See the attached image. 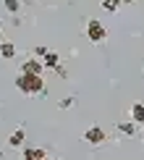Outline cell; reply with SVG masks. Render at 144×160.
I'll return each instance as SVG.
<instances>
[{
  "mask_svg": "<svg viewBox=\"0 0 144 160\" xmlns=\"http://www.w3.org/2000/svg\"><path fill=\"white\" fill-rule=\"evenodd\" d=\"M16 89L24 92V95H45V79L37 74H24L18 71L16 74Z\"/></svg>",
  "mask_w": 144,
  "mask_h": 160,
  "instance_id": "6da1fadb",
  "label": "cell"
},
{
  "mask_svg": "<svg viewBox=\"0 0 144 160\" xmlns=\"http://www.w3.org/2000/svg\"><path fill=\"white\" fill-rule=\"evenodd\" d=\"M87 37H89V42H94V45H100V42L108 39V29H105V24L100 18H89L87 21Z\"/></svg>",
  "mask_w": 144,
  "mask_h": 160,
  "instance_id": "7a4b0ae2",
  "label": "cell"
},
{
  "mask_svg": "<svg viewBox=\"0 0 144 160\" xmlns=\"http://www.w3.org/2000/svg\"><path fill=\"white\" fill-rule=\"evenodd\" d=\"M105 139H108V134L102 131V126H89L84 131V142H89V144H102Z\"/></svg>",
  "mask_w": 144,
  "mask_h": 160,
  "instance_id": "3957f363",
  "label": "cell"
},
{
  "mask_svg": "<svg viewBox=\"0 0 144 160\" xmlns=\"http://www.w3.org/2000/svg\"><path fill=\"white\" fill-rule=\"evenodd\" d=\"M21 71L24 74H37V76H42V71H45V63L39 61V58H26V61L21 63Z\"/></svg>",
  "mask_w": 144,
  "mask_h": 160,
  "instance_id": "277c9868",
  "label": "cell"
},
{
  "mask_svg": "<svg viewBox=\"0 0 144 160\" xmlns=\"http://www.w3.org/2000/svg\"><path fill=\"white\" fill-rule=\"evenodd\" d=\"M21 160H52V158H47V152L39 150V147H24Z\"/></svg>",
  "mask_w": 144,
  "mask_h": 160,
  "instance_id": "5b68a950",
  "label": "cell"
},
{
  "mask_svg": "<svg viewBox=\"0 0 144 160\" xmlns=\"http://www.w3.org/2000/svg\"><path fill=\"white\" fill-rule=\"evenodd\" d=\"M131 121L136 126H144V102H134L131 105Z\"/></svg>",
  "mask_w": 144,
  "mask_h": 160,
  "instance_id": "8992f818",
  "label": "cell"
},
{
  "mask_svg": "<svg viewBox=\"0 0 144 160\" xmlns=\"http://www.w3.org/2000/svg\"><path fill=\"white\" fill-rule=\"evenodd\" d=\"M42 63H45V68H52V71H55L58 66H60V55H58V52H52V50H47V55L42 58Z\"/></svg>",
  "mask_w": 144,
  "mask_h": 160,
  "instance_id": "52a82bcc",
  "label": "cell"
},
{
  "mask_svg": "<svg viewBox=\"0 0 144 160\" xmlns=\"http://www.w3.org/2000/svg\"><path fill=\"white\" fill-rule=\"evenodd\" d=\"M24 139H26L24 129H16V131H13V134L8 137V147H13V150H16V147H21V144H24Z\"/></svg>",
  "mask_w": 144,
  "mask_h": 160,
  "instance_id": "ba28073f",
  "label": "cell"
},
{
  "mask_svg": "<svg viewBox=\"0 0 144 160\" xmlns=\"http://www.w3.org/2000/svg\"><path fill=\"white\" fill-rule=\"evenodd\" d=\"M0 58H5V61L16 58V45L13 42H0Z\"/></svg>",
  "mask_w": 144,
  "mask_h": 160,
  "instance_id": "9c48e42d",
  "label": "cell"
},
{
  "mask_svg": "<svg viewBox=\"0 0 144 160\" xmlns=\"http://www.w3.org/2000/svg\"><path fill=\"white\" fill-rule=\"evenodd\" d=\"M118 131H121L123 137H134L136 134V123L134 121H121L118 123Z\"/></svg>",
  "mask_w": 144,
  "mask_h": 160,
  "instance_id": "30bf717a",
  "label": "cell"
},
{
  "mask_svg": "<svg viewBox=\"0 0 144 160\" xmlns=\"http://www.w3.org/2000/svg\"><path fill=\"white\" fill-rule=\"evenodd\" d=\"M3 8L8 11V13H13V16H16V13L21 11V0H3Z\"/></svg>",
  "mask_w": 144,
  "mask_h": 160,
  "instance_id": "8fae6325",
  "label": "cell"
},
{
  "mask_svg": "<svg viewBox=\"0 0 144 160\" xmlns=\"http://www.w3.org/2000/svg\"><path fill=\"white\" fill-rule=\"evenodd\" d=\"M102 11H108V13H115L118 8H121V0H102Z\"/></svg>",
  "mask_w": 144,
  "mask_h": 160,
  "instance_id": "7c38bea8",
  "label": "cell"
},
{
  "mask_svg": "<svg viewBox=\"0 0 144 160\" xmlns=\"http://www.w3.org/2000/svg\"><path fill=\"white\" fill-rule=\"evenodd\" d=\"M74 102H76L74 97H65V100H60V110H68V108H74Z\"/></svg>",
  "mask_w": 144,
  "mask_h": 160,
  "instance_id": "4fadbf2b",
  "label": "cell"
},
{
  "mask_svg": "<svg viewBox=\"0 0 144 160\" xmlns=\"http://www.w3.org/2000/svg\"><path fill=\"white\" fill-rule=\"evenodd\" d=\"M45 55H47V48H42V45H39V48H34V58H39V61H42Z\"/></svg>",
  "mask_w": 144,
  "mask_h": 160,
  "instance_id": "5bb4252c",
  "label": "cell"
},
{
  "mask_svg": "<svg viewBox=\"0 0 144 160\" xmlns=\"http://www.w3.org/2000/svg\"><path fill=\"white\" fill-rule=\"evenodd\" d=\"M131 3H134V0H121V5H131Z\"/></svg>",
  "mask_w": 144,
  "mask_h": 160,
  "instance_id": "9a60e30c",
  "label": "cell"
},
{
  "mask_svg": "<svg viewBox=\"0 0 144 160\" xmlns=\"http://www.w3.org/2000/svg\"><path fill=\"white\" fill-rule=\"evenodd\" d=\"M142 142H144V134H142Z\"/></svg>",
  "mask_w": 144,
  "mask_h": 160,
  "instance_id": "2e32d148",
  "label": "cell"
},
{
  "mask_svg": "<svg viewBox=\"0 0 144 160\" xmlns=\"http://www.w3.org/2000/svg\"><path fill=\"white\" fill-rule=\"evenodd\" d=\"M0 32H3V26H0Z\"/></svg>",
  "mask_w": 144,
  "mask_h": 160,
  "instance_id": "e0dca14e",
  "label": "cell"
}]
</instances>
